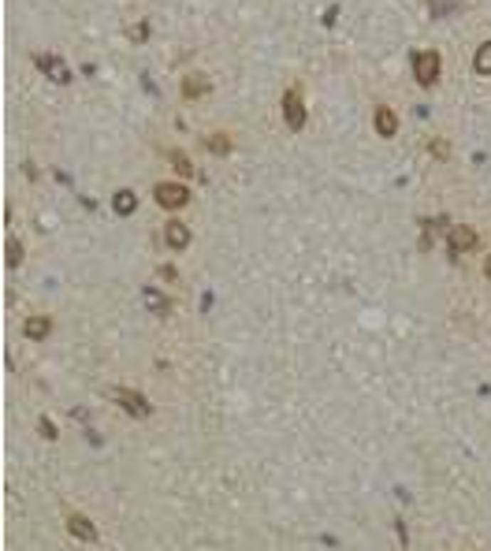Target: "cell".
<instances>
[{
	"instance_id": "3957f363",
	"label": "cell",
	"mask_w": 491,
	"mask_h": 551,
	"mask_svg": "<svg viewBox=\"0 0 491 551\" xmlns=\"http://www.w3.org/2000/svg\"><path fill=\"white\" fill-rule=\"evenodd\" d=\"M413 75H417V83H424V86H432L435 78H439V53H417L413 56Z\"/></svg>"
},
{
	"instance_id": "9a60e30c",
	"label": "cell",
	"mask_w": 491,
	"mask_h": 551,
	"mask_svg": "<svg viewBox=\"0 0 491 551\" xmlns=\"http://www.w3.org/2000/svg\"><path fill=\"white\" fill-rule=\"evenodd\" d=\"M472 63H477V71H480V75H491V41L477 48V60H472Z\"/></svg>"
},
{
	"instance_id": "6da1fadb",
	"label": "cell",
	"mask_w": 491,
	"mask_h": 551,
	"mask_svg": "<svg viewBox=\"0 0 491 551\" xmlns=\"http://www.w3.org/2000/svg\"><path fill=\"white\" fill-rule=\"evenodd\" d=\"M153 198H157V205H164V209H183V205L190 201V190H186L183 183H157V187H153Z\"/></svg>"
},
{
	"instance_id": "5bb4252c",
	"label": "cell",
	"mask_w": 491,
	"mask_h": 551,
	"mask_svg": "<svg viewBox=\"0 0 491 551\" xmlns=\"http://www.w3.org/2000/svg\"><path fill=\"white\" fill-rule=\"evenodd\" d=\"M168 160L175 164V172H179V175H194V164H190V157H186L183 149H168Z\"/></svg>"
},
{
	"instance_id": "9c48e42d",
	"label": "cell",
	"mask_w": 491,
	"mask_h": 551,
	"mask_svg": "<svg viewBox=\"0 0 491 551\" xmlns=\"http://www.w3.org/2000/svg\"><path fill=\"white\" fill-rule=\"evenodd\" d=\"M68 529L75 532L78 540H86V544L97 540V529H93V522H90L86 514H68Z\"/></svg>"
},
{
	"instance_id": "8992f818",
	"label": "cell",
	"mask_w": 491,
	"mask_h": 551,
	"mask_svg": "<svg viewBox=\"0 0 491 551\" xmlns=\"http://www.w3.org/2000/svg\"><path fill=\"white\" fill-rule=\"evenodd\" d=\"M447 242H450V253H465V250L477 246V231L465 228V224H458V228H450Z\"/></svg>"
},
{
	"instance_id": "e0dca14e",
	"label": "cell",
	"mask_w": 491,
	"mask_h": 551,
	"mask_svg": "<svg viewBox=\"0 0 491 551\" xmlns=\"http://www.w3.org/2000/svg\"><path fill=\"white\" fill-rule=\"evenodd\" d=\"M208 149L212 153H227V149H231V142H227V135H212L208 138Z\"/></svg>"
},
{
	"instance_id": "ba28073f",
	"label": "cell",
	"mask_w": 491,
	"mask_h": 551,
	"mask_svg": "<svg viewBox=\"0 0 491 551\" xmlns=\"http://www.w3.org/2000/svg\"><path fill=\"white\" fill-rule=\"evenodd\" d=\"M395 131H398V116L387 105H380V108H376V135H380V138H395Z\"/></svg>"
},
{
	"instance_id": "2e32d148",
	"label": "cell",
	"mask_w": 491,
	"mask_h": 551,
	"mask_svg": "<svg viewBox=\"0 0 491 551\" xmlns=\"http://www.w3.org/2000/svg\"><path fill=\"white\" fill-rule=\"evenodd\" d=\"M8 265H23V246H19V238H8Z\"/></svg>"
},
{
	"instance_id": "277c9868",
	"label": "cell",
	"mask_w": 491,
	"mask_h": 551,
	"mask_svg": "<svg viewBox=\"0 0 491 551\" xmlns=\"http://www.w3.org/2000/svg\"><path fill=\"white\" fill-rule=\"evenodd\" d=\"M34 63H38V68H41L48 78H53V83H71V68H68V63H63L60 56H53V53H38Z\"/></svg>"
},
{
	"instance_id": "30bf717a",
	"label": "cell",
	"mask_w": 491,
	"mask_h": 551,
	"mask_svg": "<svg viewBox=\"0 0 491 551\" xmlns=\"http://www.w3.org/2000/svg\"><path fill=\"white\" fill-rule=\"evenodd\" d=\"M112 209H116L120 216L134 213V209H138V194H134V190H116V198H112Z\"/></svg>"
},
{
	"instance_id": "7a4b0ae2",
	"label": "cell",
	"mask_w": 491,
	"mask_h": 551,
	"mask_svg": "<svg viewBox=\"0 0 491 551\" xmlns=\"http://www.w3.org/2000/svg\"><path fill=\"white\" fill-rule=\"evenodd\" d=\"M283 116H287L290 131H302V127H305V105H302V90L298 86H290L283 93Z\"/></svg>"
},
{
	"instance_id": "ac0fdd59",
	"label": "cell",
	"mask_w": 491,
	"mask_h": 551,
	"mask_svg": "<svg viewBox=\"0 0 491 551\" xmlns=\"http://www.w3.org/2000/svg\"><path fill=\"white\" fill-rule=\"evenodd\" d=\"M41 432H45V440H56V429H53V421L41 417Z\"/></svg>"
},
{
	"instance_id": "8fae6325",
	"label": "cell",
	"mask_w": 491,
	"mask_h": 551,
	"mask_svg": "<svg viewBox=\"0 0 491 551\" xmlns=\"http://www.w3.org/2000/svg\"><path fill=\"white\" fill-rule=\"evenodd\" d=\"M48 328H53V320H48V317H30V320L23 324L26 339H45V335H48Z\"/></svg>"
},
{
	"instance_id": "d6986e66",
	"label": "cell",
	"mask_w": 491,
	"mask_h": 551,
	"mask_svg": "<svg viewBox=\"0 0 491 551\" xmlns=\"http://www.w3.org/2000/svg\"><path fill=\"white\" fill-rule=\"evenodd\" d=\"M484 276H487V280H491V253H487V261H484Z\"/></svg>"
},
{
	"instance_id": "52a82bcc",
	"label": "cell",
	"mask_w": 491,
	"mask_h": 551,
	"mask_svg": "<svg viewBox=\"0 0 491 551\" xmlns=\"http://www.w3.org/2000/svg\"><path fill=\"white\" fill-rule=\"evenodd\" d=\"M116 402H120L127 414H134V417H149V402H145L138 392H127V387H120V392H116Z\"/></svg>"
},
{
	"instance_id": "7c38bea8",
	"label": "cell",
	"mask_w": 491,
	"mask_h": 551,
	"mask_svg": "<svg viewBox=\"0 0 491 551\" xmlns=\"http://www.w3.org/2000/svg\"><path fill=\"white\" fill-rule=\"evenodd\" d=\"M208 90V78L205 75H186V83H183V97H198Z\"/></svg>"
},
{
	"instance_id": "4fadbf2b",
	"label": "cell",
	"mask_w": 491,
	"mask_h": 551,
	"mask_svg": "<svg viewBox=\"0 0 491 551\" xmlns=\"http://www.w3.org/2000/svg\"><path fill=\"white\" fill-rule=\"evenodd\" d=\"M145 310H149V313H164V310H168V302H164V295H157V287H145Z\"/></svg>"
},
{
	"instance_id": "5b68a950",
	"label": "cell",
	"mask_w": 491,
	"mask_h": 551,
	"mask_svg": "<svg viewBox=\"0 0 491 551\" xmlns=\"http://www.w3.org/2000/svg\"><path fill=\"white\" fill-rule=\"evenodd\" d=\"M164 242H168L171 250H186L190 246V228L183 220H168L164 224Z\"/></svg>"
}]
</instances>
